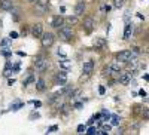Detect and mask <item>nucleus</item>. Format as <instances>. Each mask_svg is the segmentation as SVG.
<instances>
[{
    "label": "nucleus",
    "mask_w": 149,
    "mask_h": 135,
    "mask_svg": "<svg viewBox=\"0 0 149 135\" xmlns=\"http://www.w3.org/2000/svg\"><path fill=\"white\" fill-rule=\"evenodd\" d=\"M0 9L12 10L14 9V2H12V0H0Z\"/></svg>",
    "instance_id": "11"
},
{
    "label": "nucleus",
    "mask_w": 149,
    "mask_h": 135,
    "mask_svg": "<svg viewBox=\"0 0 149 135\" xmlns=\"http://www.w3.org/2000/svg\"><path fill=\"white\" fill-rule=\"evenodd\" d=\"M22 105H24V104H21V103H19V104H15V105H12V110H19Z\"/></svg>",
    "instance_id": "27"
},
{
    "label": "nucleus",
    "mask_w": 149,
    "mask_h": 135,
    "mask_svg": "<svg viewBox=\"0 0 149 135\" xmlns=\"http://www.w3.org/2000/svg\"><path fill=\"white\" fill-rule=\"evenodd\" d=\"M133 34V24H127L125 25V31H124V39L128 40Z\"/></svg>",
    "instance_id": "15"
},
{
    "label": "nucleus",
    "mask_w": 149,
    "mask_h": 135,
    "mask_svg": "<svg viewBox=\"0 0 149 135\" xmlns=\"http://www.w3.org/2000/svg\"><path fill=\"white\" fill-rule=\"evenodd\" d=\"M10 73H12V70H10V65L8 64V67H6V70H5V73H3V76H10Z\"/></svg>",
    "instance_id": "24"
},
{
    "label": "nucleus",
    "mask_w": 149,
    "mask_h": 135,
    "mask_svg": "<svg viewBox=\"0 0 149 135\" xmlns=\"http://www.w3.org/2000/svg\"><path fill=\"white\" fill-rule=\"evenodd\" d=\"M98 91H100V94H102V95H103V94H104V88H103V86H102V88H100V89H98Z\"/></svg>",
    "instance_id": "35"
},
{
    "label": "nucleus",
    "mask_w": 149,
    "mask_h": 135,
    "mask_svg": "<svg viewBox=\"0 0 149 135\" xmlns=\"http://www.w3.org/2000/svg\"><path fill=\"white\" fill-rule=\"evenodd\" d=\"M48 10V2L46 0H36V12L39 15H43Z\"/></svg>",
    "instance_id": "4"
},
{
    "label": "nucleus",
    "mask_w": 149,
    "mask_h": 135,
    "mask_svg": "<svg viewBox=\"0 0 149 135\" xmlns=\"http://www.w3.org/2000/svg\"><path fill=\"white\" fill-rule=\"evenodd\" d=\"M60 67L63 68V70H69L72 67V61L69 59H63V61H60Z\"/></svg>",
    "instance_id": "17"
},
{
    "label": "nucleus",
    "mask_w": 149,
    "mask_h": 135,
    "mask_svg": "<svg viewBox=\"0 0 149 135\" xmlns=\"http://www.w3.org/2000/svg\"><path fill=\"white\" fill-rule=\"evenodd\" d=\"M85 2H78V5L74 6V15L76 17H81L84 15V12H85Z\"/></svg>",
    "instance_id": "12"
},
{
    "label": "nucleus",
    "mask_w": 149,
    "mask_h": 135,
    "mask_svg": "<svg viewBox=\"0 0 149 135\" xmlns=\"http://www.w3.org/2000/svg\"><path fill=\"white\" fill-rule=\"evenodd\" d=\"M61 108H63V110H61V112H63L64 114H66V113L69 112V105H67V104H64V105H63V107H61Z\"/></svg>",
    "instance_id": "28"
},
{
    "label": "nucleus",
    "mask_w": 149,
    "mask_h": 135,
    "mask_svg": "<svg viewBox=\"0 0 149 135\" xmlns=\"http://www.w3.org/2000/svg\"><path fill=\"white\" fill-rule=\"evenodd\" d=\"M103 131H104V132L107 134V132L110 131V126H109V125H104V126H103Z\"/></svg>",
    "instance_id": "30"
},
{
    "label": "nucleus",
    "mask_w": 149,
    "mask_h": 135,
    "mask_svg": "<svg viewBox=\"0 0 149 135\" xmlns=\"http://www.w3.org/2000/svg\"><path fill=\"white\" fill-rule=\"evenodd\" d=\"M10 37H8V39H3L2 42H0V46H2V48H5V49H8L9 46H10Z\"/></svg>",
    "instance_id": "19"
},
{
    "label": "nucleus",
    "mask_w": 149,
    "mask_h": 135,
    "mask_svg": "<svg viewBox=\"0 0 149 135\" xmlns=\"http://www.w3.org/2000/svg\"><path fill=\"white\" fill-rule=\"evenodd\" d=\"M31 34H33V37H40V36L43 34V25L40 22L34 24V25L31 27Z\"/></svg>",
    "instance_id": "7"
},
{
    "label": "nucleus",
    "mask_w": 149,
    "mask_h": 135,
    "mask_svg": "<svg viewBox=\"0 0 149 135\" xmlns=\"http://www.w3.org/2000/svg\"><path fill=\"white\" fill-rule=\"evenodd\" d=\"M31 82H34V77H33V76H29L27 80H24V82H22V85H24V86H27V85L31 83Z\"/></svg>",
    "instance_id": "22"
},
{
    "label": "nucleus",
    "mask_w": 149,
    "mask_h": 135,
    "mask_svg": "<svg viewBox=\"0 0 149 135\" xmlns=\"http://www.w3.org/2000/svg\"><path fill=\"white\" fill-rule=\"evenodd\" d=\"M40 40H42V46L43 48H49V46H52L54 42H55V36L52 33H43L40 36Z\"/></svg>",
    "instance_id": "1"
},
{
    "label": "nucleus",
    "mask_w": 149,
    "mask_h": 135,
    "mask_svg": "<svg viewBox=\"0 0 149 135\" xmlns=\"http://www.w3.org/2000/svg\"><path fill=\"white\" fill-rule=\"evenodd\" d=\"M106 45H107V42H106L104 37H95V40H94V46H95V49H103Z\"/></svg>",
    "instance_id": "14"
},
{
    "label": "nucleus",
    "mask_w": 149,
    "mask_h": 135,
    "mask_svg": "<svg viewBox=\"0 0 149 135\" xmlns=\"http://www.w3.org/2000/svg\"><path fill=\"white\" fill-rule=\"evenodd\" d=\"M63 24H64V18L61 17V15L54 17V19H52V27H54V28H60Z\"/></svg>",
    "instance_id": "13"
},
{
    "label": "nucleus",
    "mask_w": 149,
    "mask_h": 135,
    "mask_svg": "<svg viewBox=\"0 0 149 135\" xmlns=\"http://www.w3.org/2000/svg\"><path fill=\"white\" fill-rule=\"evenodd\" d=\"M58 30H60V37L63 39V40H70V39L73 37V30H72V27L61 25Z\"/></svg>",
    "instance_id": "2"
},
{
    "label": "nucleus",
    "mask_w": 149,
    "mask_h": 135,
    "mask_svg": "<svg viewBox=\"0 0 149 135\" xmlns=\"http://www.w3.org/2000/svg\"><path fill=\"white\" fill-rule=\"evenodd\" d=\"M95 27V21L91 18V17H88V18H85L84 19V28L86 30V31H93V28Z\"/></svg>",
    "instance_id": "9"
},
{
    "label": "nucleus",
    "mask_w": 149,
    "mask_h": 135,
    "mask_svg": "<svg viewBox=\"0 0 149 135\" xmlns=\"http://www.w3.org/2000/svg\"><path fill=\"white\" fill-rule=\"evenodd\" d=\"M67 82V70H61L57 74V85H66Z\"/></svg>",
    "instance_id": "10"
},
{
    "label": "nucleus",
    "mask_w": 149,
    "mask_h": 135,
    "mask_svg": "<svg viewBox=\"0 0 149 135\" xmlns=\"http://www.w3.org/2000/svg\"><path fill=\"white\" fill-rule=\"evenodd\" d=\"M9 37H10V39H17V37H18V33H17V31H10Z\"/></svg>",
    "instance_id": "26"
},
{
    "label": "nucleus",
    "mask_w": 149,
    "mask_h": 135,
    "mask_svg": "<svg viewBox=\"0 0 149 135\" xmlns=\"http://www.w3.org/2000/svg\"><path fill=\"white\" fill-rule=\"evenodd\" d=\"M139 94H140V95H142V96H146V92H145V91H143V89H142V91H140V92H139Z\"/></svg>",
    "instance_id": "33"
},
{
    "label": "nucleus",
    "mask_w": 149,
    "mask_h": 135,
    "mask_svg": "<svg viewBox=\"0 0 149 135\" xmlns=\"http://www.w3.org/2000/svg\"><path fill=\"white\" fill-rule=\"evenodd\" d=\"M33 104H34V107H40V105H42L40 101H33Z\"/></svg>",
    "instance_id": "31"
},
{
    "label": "nucleus",
    "mask_w": 149,
    "mask_h": 135,
    "mask_svg": "<svg viewBox=\"0 0 149 135\" xmlns=\"http://www.w3.org/2000/svg\"><path fill=\"white\" fill-rule=\"evenodd\" d=\"M110 70L113 71V73H119L121 71V64L119 63H113V64L110 65Z\"/></svg>",
    "instance_id": "21"
},
{
    "label": "nucleus",
    "mask_w": 149,
    "mask_h": 135,
    "mask_svg": "<svg viewBox=\"0 0 149 135\" xmlns=\"http://www.w3.org/2000/svg\"><path fill=\"white\" fill-rule=\"evenodd\" d=\"M95 131H97L95 128H90V129H88V132H86V134H88V135H94V134H95Z\"/></svg>",
    "instance_id": "29"
},
{
    "label": "nucleus",
    "mask_w": 149,
    "mask_h": 135,
    "mask_svg": "<svg viewBox=\"0 0 149 135\" xmlns=\"http://www.w3.org/2000/svg\"><path fill=\"white\" fill-rule=\"evenodd\" d=\"M118 82H119L121 85H128V83L131 82V73H121V71H119Z\"/></svg>",
    "instance_id": "8"
},
{
    "label": "nucleus",
    "mask_w": 149,
    "mask_h": 135,
    "mask_svg": "<svg viewBox=\"0 0 149 135\" xmlns=\"http://www.w3.org/2000/svg\"><path fill=\"white\" fill-rule=\"evenodd\" d=\"M85 131H86V126H85V125H79V126H78V132H79V134H84Z\"/></svg>",
    "instance_id": "25"
},
{
    "label": "nucleus",
    "mask_w": 149,
    "mask_h": 135,
    "mask_svg": "<svg viewBox=\"0 0 149 135\" xmlns=\"http://www.w3.org/2000/svg\"><path fill=\"white\" fill-rule=\"evenodd\" d=\"M93 71H94V61H91V59L90 61H85L84 67H82V73H84L85 76H90Z\"/></svg>",
    "instance_id": "6"
},
{
    "label": "nucleus",
    "mask_w": 149,
    "mask_h": 135,
    "mask_svg": "<svg viewBox=\"0 0 149 135\" xmlns=\"http://www.w3.org/2000/svg\"><path fill=\"white\" fill-rule=\"evenodd\" d=\"M109 117H110V120H112V125H115V126L119 125V120H121V119H119L118 114H112V116H109Z\"/></svg>",
    "instance_id": "20"
},
{
    "label": "nucleus",
    "mask_w": 149,
    "mask_h": 135,
    "mask_svg": "<svg viewBox=\"0 0 149 135\" xmlns=\"http://www.w3.org/2000/svg\"><path fill=\"white\" fill-rule=\"evenodd\" d=\"M29 2H36V0H29Z\"/></svg>",
    "instance_id": "36"
},
{
    "label": "nucleus",
    "mask_w": 149,
    "mask_h": 135,
    "mask_svg": "<svg viewBox=\"0 0 149 135\" xmlns=\"http://www.w3.org/2000/svg\"><path fill=\"white\" fill-rule=\"evenodd\" d=\"M113 6H115V8H122V6H124V0H115Z\"/></svg>",
    "instance_id": "23"
},
{
    "label": "nucleus",
    "mask_w": 149,
    "mask_h": 135,
    "mask_svg": "<svg viewBox=\"0 0 149 135\" xmlns=\"http://www.w3.org/2000/svg\"><path fill=\"white\" fill-rule=\"evenodd\" d=\"M14 83H15V80H14V79H10V80L8 82V85H9V86H12V85H14Z\"/></svg>",
    "instance_id": "32"
},
{
    "label": "nucleus",
    "mask_w": 149,
    "mask_h": 135,
    "mask_svg": "<svg viewBox=\"0 0 149 135\" xmlns=\"http://www.w3.org/2000/svg\"><path fill=\"white\" fill-rule=\"evenodd\" d=\"M131 58H133L131 51H121V52H118V55H116V59L119 61V63H127V61H130Z\"/></svg>",
    "instance_id": "5"
},
{
    "label": "nucleus",
    "mask_w": 149,
    "mask_h": 135,
    "mask_svg": "<svg viewBox=\"0 0 149 135\" xmlns=\"http://www.w3.org/2000/svg\"><path fill=\"white\" fill-rule=\"evenodd\" d=\"M45 88H46V85H45V80L43 79H39V80L36 82V89L39 91V92L45 91Z\"/></svg>",
    "instance_id": "16"
},
{
    "label": "nucleus",
    "mask_w": 149,
    "mask_h": 135,
    "mask_svg": "<svg viewBox=\"0 0 149 135\" xmlns=\"http://www.w3.org/2000/svg\"><path fill=\"white\" fill-rule=\"evenodd\" d=\"M34 65H36V70H37V71H45V70L48 68V59H46L43 55L37 56Z\"/></svg>",
    "instance_id": "3"
},
{
    "label": "nucleus",
    "mask_w": 149,
    "mask_h": 135,
    "mask_svg": "<svg viewBox=\"0 0 149 135\" xmlns=\"http://www.w3.org/2000/svg\"><path fill=\"white\" fill-rule=\"evenodd\" d=\"M93 123H94V117H93V119H90V120H88V125H93Z\"/></svg>",
    "instance_id": "34"
},
{
    "label": "nucleus",
    "mask_w": 149,
    "mask_h": 135,
    "mask_svg": "<svg viewBox=\"0 0 149 135\" xmlns=\"http://www.w3.org/2000/svg\"><path fill=\"white\" fill-rule=\"evenodd\" d=\"M64 21H67L69 25H76V24L79 22V19H78V17H76V15H74V17H67Z\"/></svg>",
    "instance_id": "18"
}]
</instances>
